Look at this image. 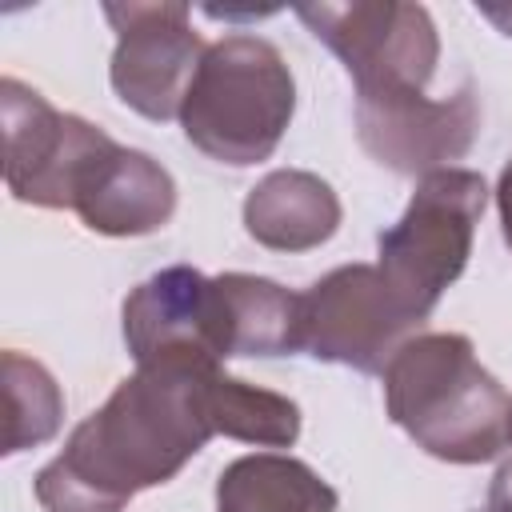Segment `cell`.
<instances>
[{
  "label": "cell",
  "mask_w": 512,
  "mask_h": 512,
  "mask_svg": "<svg viewBox=\"0 0 512 512\" xmlns=\"http://www.w3.org/2000/svg\"><path fill=\"white\" fill-rule=\"evenodd\" d=\"M220 364L196 352H164L80 420L64 452L40 468L36 500L48 512H120L136 492L172 480L216 436L212 388Z\"/></svg>",
  "instance_id": "1"
},
{
  "label": "cell",
  "mask_w": 512,
  "mask_h": 512,
  "mask_svg": "<svg viewBox=\"0 0 512 512\" xmlns=\"http://www.w3.org/2000/svg\"><path fill=\"white\" fill-rule=\"evenodd\" d=\"M384 404L428 456L480 464L512 448V396L460 332H420L384 368Z\"/></svg>",
  "instance_id": "2"
},
{
  "label": "cell",
  "mask_w": 512,
  "mask_h": 512,
  "mask_svg": "<svg viewBox=\"0 0 512 512\" xmlns=\"http://www.w3.org/2000/svg\"><path fill=\"white\" fill-rule=\"evenodd\" d=\"M296 84L284 56L260 36H224L184 96V136L212 160L244 168L268 160L292 120Z\"/></svg>",
  "instance_id": "3"
},
{
  "label": "cell",
  "mask_w": 512,
  "mask_h": 512,
  "mask_svg": "<svg viewBox=\"0 0 512 512\" xmlns=\"http://www.w3.org/2000/svg\"><path fill=\"white\" fill-rule=\"evenodd\" d=\"M488 188L480 172L440 168L416 184L404 216L380 232V272L424 316L472 256V232L484 216Z\"/></svg>",
  "instance_id": "4"
},
{
  "label": "cell",
  "mask_w": 512,
  "mask_h": 512,
  "mask_svg": "<svg viewBox=\"0 0 512 512\" xmlns=\"http://www.w3.org/2000/svg\"><path fill=\"white\" fill-rule=\"evenodd\" d=\"M296 16L340 56L348 76L356 80V100L420 96L436 72L440 40L432 16L420 4H300Z\"/></svg>",
  "instance_id": "5"
},
{
  "label": "cell",
  "mask_w": 512,
  "mask_h": 512,
  "mask_svg": "<svg viewBox=\"0 0 512 512\" xmlns=\"http://www.w3.org/2000/svg\"><path fill=\"white\" fill-rule=\"evenodd\" d=\"M380 264H344L300 292V352L356 372H384L388 360L424 328Z\"/></svg>",
  "instance_id": "6"
},
{
  "label": "cell",
  "mask_w": 512,
  "mask_h": 512,
  "mask_svg": "<svg viewBox=\"0 0 512 512\" xmlns=\"http://www.w3.org/2000/svg\"><path fill=\"white\" fill-rule=\"evenodd\" d=\"M4 108V184L16 200L36 208H72L88 164L112 144L96 124L56 112L20 80L0 84Z\"/></svg>",
  "instance_id": "7"
},
{
  "label": "cell",
  "mask_w": 512,
  "mask_h": 512,
  "mask_svg": "<svg viewBox=\"0 0 512 512\" xmlns=\"http://www.w3.org/2000/svg\"><path fill=\"white\" fill-rule=\"evenodd\" d=\"M116 28L112 88L116 96L148 120H172L204 60V44L188 20V4H104Z\"/></svg>",
  "instance_id": "8"
},
{
  "label": "cell",
  "mask_w": 512,
  "mask_h": 512,
  "mask_svg": "<svg viewBox=\"0 0 512 512\" xmlns=\"http://www.w3.org/2000/svg\"><path fill=\"white\" fill-rule=\"evenodd\" d=\"M124 344L136 364L164 352H196L208 360L236 356V320L224 276L188 264L148 276L124 300Z\"/></svg>",
  "instance_id": "9"
},
{
  "label": "cell",
  "mask_w": 512,
  "mask_h": 512,
  "mask_svg": "<svg viewBox=\"0 0 512 512\" xmlns=\"http://www.w3.org/2000/svg\"><path fill=\"white\" fill-rule=\"evenodd\" d=\"M480 132V104L472 84L460 92L432 100L420 96H388V100H356V136L364 152L404 176L440 172L448 160L464 156Z\"/></svg>",
  "instance_id": "10"
},
{
  "label": "cell",
  "mask_w": 512,
  "mask_h": 512,
  "mask_svg": "<svg viewBox=\"0 0 512 512\" xmlns=\"http://www.w3.org/2000/svg\"><path fill=\"white\" fill-rule=\"evenodd\" d=\"M72 208L100 236H148L172 220L176 184L152 156L112 140L88 164Z\"/></svg>",
  "instance_id": "11"
},
{
  "label": "cell",
  "mask_w": 512,
  "mask_h": 512,
  "mask_svg": "<svg viewBox=\"0 0 512 512\" xmlns=\"http://www.w3.org/2000/svg\"><path fill=\"white\" fill-rule=\"evenodd\" d=\"M340 224V200L328 180L296 168L268 172L244 200V228L276 252L320 248Z\"/></svg>",
  "instance_id": "12"
},
{
  "label": "cell",
  "mask_w": 512,
  "mask_h": 512,
  "mask_svg": "<svg viewBox=\"0 0 512 512\" xmlns=\"http://www.w3.org/2000/svg\"><path fill=\"white\" fill-rule=\"evenodd\" d=\"M216 512H336V492L308 464L256 452L220 472Z\"/></svg>",
  "instance_id": "13"
},
{
  "label": "cell",
  "mask_w": 512,
  "mask_h": 512,
  "mask_svg": "<svg viewBox=\"0 0 512 512\" xmlns=\"http://www.w3.org/2000/svg\"><path fill=\"white\" fill-rule=\"evenodd\" d=\"M4 452H24L56 436L64 420V396L52 372L20 352H4Z\"/></svg>",
  "instance_id": "14"
},
{
  "label": "cell",
  "mask_w": 512,
  "mask_h": 512,
  "mask_svg": "<svg viewBox=\"0 0 512 512\" xmlns=\"http://www.w3.org/2000/svg\"><path fill=\"white\" fill-rule=\"evenodd\" d=\"M212 416H216V436H232L244 444L288 448L300 436V408L288 396L232 380L224 372L212 388Z\"/></svg>",
  "instance_id": "15"
},
{
  "label": "cell",
  "mask_w": 512,
  "mask_h": 512,
  "mask_svg": "<svg viewBox=\"0 0 512 512\" xmlns=\"http://www.w3.org/2000/svg\"><path fill=\"white\" fill-rule=\"evenodd\" d=\"M496 204H500V224H504V240L512 244V164L500 172L496 184Z\"/></svg>",
  "instance_id": "16"
},
{
  "label": "cell",
  "mask_w": 512,
  "mask_h": 512,
  "mask_svg": "<svg viewBox=\"0 0 512 512\" xmlns=\"http://www.w3.org/2000/svg\"><path fill=\"white\" fill-rule=\"evenodd\" d=\"M492 24H500L504 28V36H512V8H480Z\"/></svg>",
  "instance_id": "17"
},
{
  "label": "cell",
  "mask_w": 512,
  "mask_h": 512,
  "mask_svg": "<svg viewBox=\"0 0 512 512\" xmlns=\"http://www.w3.org/2000/svg\"><path fill=\"white\" fill-rule=\"evenodd\" d=\"M484 512H512V496L504 492H488V508Z\"/></svg>",
  "instance_id": "18"
}]
</instances>
